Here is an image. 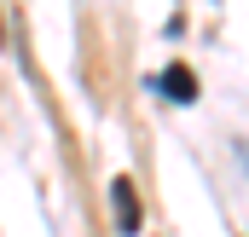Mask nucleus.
<instances>
[{
    "label": "nucleus",
    "mask_w": 249,
    "mask_h": 237,
    "mask_svg": "<svg viewBox=\"0 0 249 237\" xmlns=\"http://www.w3.org/2000/svg\"><path fill=\"white\" fill-rule=\"evenodd\" d=\"M110 203H116V232H122V237H133L145 214H139V197H133V179H127V174H116V179H110Z\"/></svg>",
    "instance_id": "nucleus-1"
},
{
    "label": "nucleus",
    "mask_w": 249,
    "mask_h": 237,
    "mask_svg": "<svg viewBox=\"0 0 249 237\" xmlns=\"http://www.w3.org/2000/svg\"><path fill=\"white\" fill-rule=\"evenodd\" d=\"M168 104H191L197 99V75H191L186 64H168V69H157V81H151Z\"/></svg>",
    "instance_id": "nucleus-2"
}]
</instances>
